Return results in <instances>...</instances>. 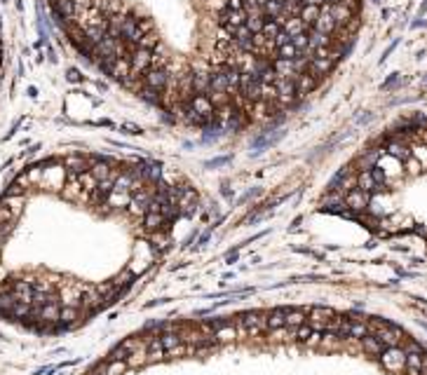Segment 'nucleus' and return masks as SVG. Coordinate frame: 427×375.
I'll list each match as a JSON object with an SVG mask.
<instances>
[{
	"instance_id": "obj_2",
	"label": "nucleus",
	"mask_w": 427,
	"mask_h": 375,
	"mask_svg": "<svg viewBox=\"0 0 427 375\" xmlns=\"http://www.w3.org/2000/svg\"><path fill=\"white\" fill-rule=\"evenodd\" d=\"M0 78H3V40H0Z\"/></svg>"
},
{
	"instance_id": "obj_1",
	"label": "nucleus",
	"mask_w": 427,
	"mask_h": 375,
	"mask_svg": "<svg viewBox=\"0 0 427 375\" xmlns=\"http://www.w3.org/2000/svg\"><path fill=\"white\" fill-rule=\"evenodd\" d=\"M92 66L200 129L265 127L354 43L361 0H47Z\"/></svg>"
}]
</instances>
